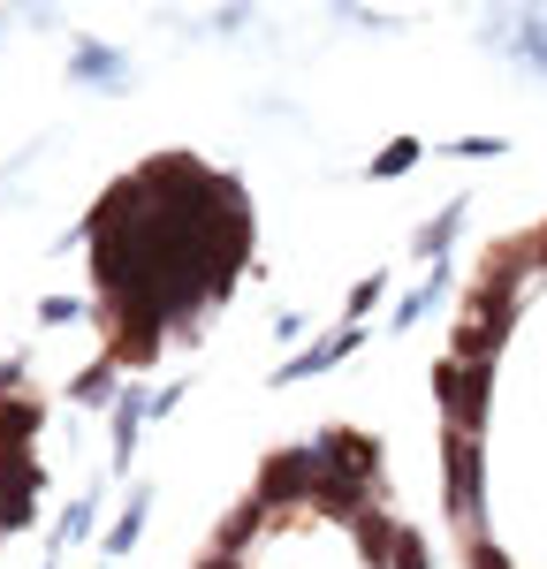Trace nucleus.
<instances>
[{"label":"nucleus","instance_id":"f257e3e1","mask_svg":"<svg viewBox=\"0 0 547 569\" xmlns=\"http://www.w3.org/2000/svg\"><path fill=\"white\" fill-rule=\"evenodd\" d=\"M107 327L182 335L251 259V206L198 152H152L84 220Z\"/></svg>","mask_w":547,"mask_h":569},{"label":"nucleus","instance_id":"f03ea898","mask_svg":"<svg viewBox=\"0 0 547 569\" xmlns=\"http://www.w3.org/2000/svg\"><path fill=\"white\" fill-rule=\"evenodd\" d=\"M509 327H517V289H487V281H471L449 357H456V365H495V350L509 342Z\"/></svg>","mask_w":547,"mask_h":569},{"label":"nucleus","instance_id":"7ed1b4c3","mask_svg":"<svg viewBox=\"0 0 547 569\" xmlns=\"http://www.w3.org/2000/svg\"><path fill=\"white\" fill-rule=\"evenodd\" d=\"M441 471H449V486H441L449 517L471 531V539H479V509H487V463H479V433L449 426V433H441Z\"/></svg>","mask_w":547,"mask_h":569},{"label":"nucleus","instance_id":"20e7f679","mask_svg":"<svg viewBox=\"0 0 547 569\" xmlns=\"http://www.w3.org/2000/svg\"><path fill=\"white\" fill-rule=\"evenodd\" d=\"M319 479H327V456H319V440H297V448H274L267 463H259V501L267 509H297V501H312Z\"/></svg>","mask_w":547,"mask_h":569},{"label":"nucleus","instance_id":"39448f33","mask_svg":"<svg viewBox=\"0 0 547 569\" xmlns=\"http://www.w3.org/2000/svg\"><path fill=\"white\" fill-rule=\"evenodd\" d=\"M319 456H327V448H319ZM372 493H380V471H365L350 456H327V479H319L312 509L327 525H358V517H372Z\"/></svg>","mask_w":547,"mask_h":569},{"label":"nucleus","instance_id":"423d86ee","mask_svg":"<svg viewBox=\"0 0 547 569\" xmlns=\"http://www.w3.org/2000/svg\"><path fill=\"white\" fill-rule=\"evenodd\" d=\"M487 380H495V365H456V357L434 365V395H441L449 426H464V433L487 426Z\"/></svg>","mask_w":547,"mask_h":569},{"label":"nucleus","instance_id":"0eeeda50","mask_svg":"<svg viewBox=\"0 0 547 569\" xmlns=\"http://www.w3.org/2000/svg\"><path fill=\"white\" fill-rule=\"evenodd\" d=\"M365 350V327H335V335H319L305 357H281L274 365V388H297V380H319V372H335L342 357H358Z\"/></svg>","mask_w":547,"mask_h":569},{"label":"nucleus","instance_id":"6e6552de","mask_svg":"<svg viewBox=\"0 0 547 569\" xmlns=\"http://www.w3.org/2000/svg\"><path fill=\"white\" fill-rule=\"evenodd\" d=\"M69 77H77V84H99V91H130V61H122V53H115V46H77V53H69Z\"/></svg>","mask_w":547,"mask_h":569},{"label":"nucleus","instance_id":"1a4fd4ad","mask_svg":"<svg viewBox=\"0 0 547 569\" xmlns=\"http://www.w3.org/2000/svg\"><path fill=\"white\" fill-rule=\"evenodd\" d=\"M145 418H152V395H122V402H115V440H107V463H115V471H130L137 463V433H145Z\"/></svg>","mask_w":547,"mask_h":569},{"label":"nucleus","instance_id":"9d476101","mask_svg":"<svg viewBox=\"0 0 547 569\" xmlns=\"http://www.w3.org/2000/svg\"><path fill=\"white\" fill-rule=\"evenodd\" d=\"M122 365H115V357H99V365H84V372H77V380H69V402H77V410H115V402H122Z\"/></svg>","mask_w":547,"mask_h":569},{"label":"nucleus","instance_id":"9b49d317","mask_svg":"<svg viewBox=\"0 0 547 569\" xmlns=\"http://www.w3.org/2000/svg\"><path fill=\"white\" fill-rule=\"evenodd\" d=\"M464 213H471V198H449L441 213H434L426 228H418V236H410V251H418L426 266H449V243H456V228H464Z\"/></svg>","mask_w":547,"mask_h":569},{"label":"nucleus","instance_id":"f8f14e48","mask_svg":"<svg viewBox=\"0 0 547 569\" xmlns=\"http://www.w3.org/2000/svg\"><path fill=\"white\" fill-rule=\"evenodd\" d=\"M39 426H46V410L31 402V395H8V402H0V448L31 456V440H39Z\"/></svg>","mask_w":547,"mask_h":569},{"label":"nucleus","instance_id":"ddd939ff","mask_svg":"<svg viewBox=\"0 0 547 569\" xmlns=\"http://www.w3.org/2000/svg\"><path fill=\"white\" fill-rule=\"evenodd\" d=\"M350 539H358V555H365L372 569H396V539H404V525L372 509V517H358V525H350Z\"/></svg>","mask_w":547,"mask_h":569},{"label":"nucleus","instance_id":"4468645a","mask_svg":"<svg viewBox=\"0 0 547 569\" xmlns=\"http://www.w3.org/2000/svg\"><path fill=\"white\" fill-rule=\"evenodd\" d=\"M259 525H267V501L251 493L243 509H228V517H221V531H213V555H243V547H251V531H259Z\"/></svg>","mask_w":547,"mask_h":569},{"label":"nucleus","instance_id":"2eb2a0df","mask_svg":"<svg viewBox=\"0 0 547 569\" xmlns=\"http://www.w3.org/2000/svg\"><path fill=\"white\" fill-rule=\"evenodd\" d=\"M145 517H152V486H137L130 501H122V517L107 525V555H130L137 539H145Z\"/></svg>","mask_w":547,"mask_h":569},{"label":"nucleus","instance_id":"dca6fc26","mask_svg":"<svg viewBox=\"0 0 547 569\" xmlns=\"http://www.w3.org/2000/svg\"><path fill=\"white\" fill-rule=\"evenodd\" d=\"M16 493H31V501H39V493H46V471H39V456L0 448V501H16Z\"/></svg>","mask_w":547,"mask_h":569},{"label":"nucleus","instance_id":"f3484780","mask_svg":"<svg viewBox=\"0 0 547 569\" xmlns=\"http://www.w3.org/2000/svg\"><path fill=\"white\" fill-rule=\"evenodd\" d=\"M449 266H434V273H426V289H418V297H404V305H396V335H404V327H418V319H426V311H441V297H449Z\"/></svg>","mask_w":547,"mask_h":569},{"label":"nucleus","instance_id":"a211bd4d","mask_svg":"<svg viewBox=\"0 0 547 569\" xmlns=\"http://www.w3.org/2000/svg\"><path fill=\"white\" fill-rule=\"evenodd\" d=\"M418 152H426L418 137H396V144H388V152L372 160V182H396V176H410V168H418Z\"/></svg>","mask_w":547,"mask_h":569},{"label":"nucleus","instance_id":"6ab92c4d","mask_svg":"<svg viewBox=\"0 0 547 569\" xmlns=\"http://www.w3.org/2000/svg\"><path fill=\"white\" fill-rule=\"evenodd\" d=\"M91 517H99V493H84V501H69V517H61V531H53V555H61V547H77V539L91 531Z\"/></svg>","mask_w":547,"mask_h":569},{"label":"nucleus","instance_id":"aec40b11","mask_svg":"<svg viewBox=\"0 0 547 569\" xmlns=\"http://www.w3.org/2000/svg\"><path fill=\"white\" fill-rule=\"evenodd\" d=\"M380 297H388V273H365L358 289H350V297H342V311H350V327H358L365 311H380Z\"/></svg>","mask_w":547,"mask_h":569},{"label":"nucleus","instance_id":"412c9836","mask_svg":"<svg viewBox=\"0 0 547 569\" xmlns=\"http://www.w3.org/2000/svg\"><path fill=\"white\" fill-rule=\"evenodd\" d=\"M501 137H449V160H501Z\"/></svg>","mask_w":547,"mask_h":569},{"label":"nucleus","instance_id":"4be33fe9","mask_svg":"<svg viewBox=\"0 0 547 569\" xmlns=\"http://www.w3.org/2000/svg\"><path fill=\"white\" fill-rule=\"evenodd\" d=\"M84 297H46V305H39V327H69V319H84Z\"/></svg>","mask_w":547,"mask_h":569},{"label":"nucleus","instance_id":"5701e85b","mask_svg":"<svg viewBox=\"0 0 547 569\" xmlns=\"http://www.w3.org/2000/svg\"><path fill=\"white\" fill-rule=\"evenodd\" d=\"M464 562H471V569H509V555H501L495 539L479 531V539H464Z\"/></svg>","mask_w":547,"mask_h":569},{"label":"nucleus","instance_id":"b1692460","mask_svg":"<svg viewBox=\"0 0 547 569\" xmlns=\"http://www.w3.org/2000/svg\"><path fill=\"white\" fill-rule=\"evenodd\" d=\"M31 517H39V501H31V493H16V501H0V531H23Z\"/></svg>","mask_w":547,"mask_h":569},{"label":"nucleus","instance_id":"393cba45","mask_svg":"<svg viewBox=\"0 0 547 569\" xmlns=\"http://www.w3.org/2000/svg\"><path fill=\"white\" fill-rule=\"evenodd\" d=\"M182 395H190V380H168V388H160V395H152V418H168V410H176V402H182Z\"/></svg>","mask_w":547,"mask_h":569},{"label":"nucleus","instance_id":"a878e982","mask_svg":"<svg viewBox=\"0 0 547 569\" xmlns=\"http://www.w3.org/2000/svg\"><path fill=\"white\" fill-rule=\"evenodd\" d=\"M23 388V357H0V402Z\"/></svg>","mask_w":547,"mask_h":569},{"label":"nucleus","instance_id":"bb28decb","mask_svg":"<svg viewBox=\"0 0 547 569\" xmlns=\"http://www.w3.org/2000/svg\"><path fill=\"white\" fill-rule=\"evenodd\" d=\"M533 251H540V266H547V220H540V228H533Z\"/></svg>","mask_w":547,"mask_h":569},{"label":"nucleus","instance_id":"cd10ccee","mask_svg":"<svg viewBox=\"0 0 547 569\" xmlns=\"http://www.w3.org/2000/svg\"><path fill=\"white\" fill-rule=\"evenodd\" d=\"M198 569H236V555H206V562H198Z\"/></svg>","mask_w":547,"mask_h":569}]
</instances>
